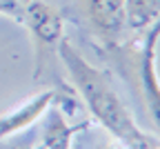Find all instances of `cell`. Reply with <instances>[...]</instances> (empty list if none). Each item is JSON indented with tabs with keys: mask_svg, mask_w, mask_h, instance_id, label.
<instances>
[{
	"mask_svg": "<svg viewBox=\"0 0 160 149\" xmlns=\"http://www.w3.org/2000/svg\"><path fill=\"white\" fill-rule=\"evenodd\" d=\"M58 56L62 60L65 69L69 71L73 87L82 96L91 116L120 145H125L127 149H156L158 147L156 138L136 125L127 105L120 100V96L111 87V80L107 78V74L93 67L67 38L60 40Z\"/></svg>",
	"mask_w": 160,
	"mask_h": 149,
	"instance_id": "6da1fadb",
	"label": "cell"
},
{
	"mask_svg": "<svg viewBox=\"0 0 160 149\" xmlns=\"http://www.w3.org/2000/svg\"><path fill=\"white\" fill-rule=\"evenodd\" d=\"M22 25H27L31 33L33 49H36V76H40L47 58L58 51L60 40L65 38L62 13L45 0H27Z\"/></svg>",
	"mask_w": 160,
	"mask_h": 149,
	"instance_id": "7a4b0ae2",
	"label": "cell"
},
{
	"mask_svg": "<svg viewBox=\"0 0 160 149\" xmlns=\"http://www.w3.org/2000/svg\"><path fill=\"white\" fill-rule=\"evenodd\" d=\"M158 38H160V18L147 29V36L136 56V71H138L140 94H142V100L147 105V114L160 131V78H158V67H156Z\"/></svg>",
	"mask_w": 160,
	"mask_h": 149,
	"instance_id": "3957f363",
	"label": "cell"
},
{
	"mask_svg": "<svg viewBox=\"0 0 160 149\" xmlns=\"http://www.w3.org/2000/svg\"><path fill=\"white\" fill-rule=\"evenodd\" d=\"M82 13L87 16L93 33L109 47H116L122 33L125 23V0H80Z\"/></svg>",
	"mask_w": 160,
	"mask_h": 149,
	"instance_id": "277c9868",
	"label": "cell"
},
{
	"mask_svg": "<svg viewBox=\"0 0 160 149\" xmlns=\"http://www.w3.org/2000/svg\"><path fill=\"white\" fill-rule=\"evenodd\" d=\"M56 100V91L53 89H47V91H40L36 96H31L29 100H25L22 105L0 114V140L11 136V134H18L27 129L29 125H33L40 116H42Z\"/></svg>",
	"mask_w": 160,
	"mask_h": 149,
	"instance_id": "5b68a950",
	"label": "cell"
},
{
	"mask_svg": "<svg viewBox=\"0 0 160 149\" xmlns=\"http://www.w3.org/2000/svg\"><path fill=\"white\" fill-rule=\"evenodd\" d=\"M85 127H87L85 122L71 127L65 120L62 111L53 109L42 127V149H71V138Z\"/></svg>",
	"mask_w": 160,
	"mask_h": 149,
	"instance_id": "8992f818",
	"label": "cell"
},
{
	"mask_svg": "<svg viewBox=\"0 0 160 149\" xmlns=\"http://www.w3.org/2000/svg\"><path fill=\"white\" fill-rule=\"evenodd\" d=\"M160 18V0H125V23L131 31L149 29Z\"/></svg>",
	"mask_w": 160,
	"mask_h": 149,
	"instance_id": "52a82bcc",
	"label": "cell"
},
{
	"mask_svg": "<svg viewBox=\"0 0 160 149\" xmlns=\"http://www.w3.org/2000/svg\"><path fill=\"white\" fill-rule=\"evenodd\" d=\"M0 16H7L16 23L25 20V0H0Z\"/></svg>",
	"mask_w": 160,
	"mask_h": 149,
	"instance_id": "ba28073f",
	"label": "cell"
},
{
	"mask_svg": "<svg viewBox=\"0 0 160 149\" xmlns=\"http://www.w3.org/2000/svg\"><path fill=\"white\" fill-rule=\"evenodd\" d=\"M98 149H127V147H125V145H120V142L116 140V142H100Z\"/></svg>",
	"mask_w": 160,
	"mask_h": 149,
	"instance_id": "9c48e42d",
	"label": "cell"
},
{
	"mask_svg": "<svg viewBox=\"0 0 160 149\" xmlns=\"http://www.w3.org/2000/svg\"><path fill=\"white\" fill-rule=\"evenodd\" d=\"M38 149H42V147H38Z\"/></svg>",
	"mask_w": 160,
	"mask_h": 149,
	"instance_id": "30bf717a",
	"label": "cell"
},
{
	"mask_svg": "<svg viewBox=\"0 0 160 149\" xmlns=\"http://www.w3.org/2000/svg\"><path fill=\"white\" fill-rule=\"evenodd\" d=\"M156 149H158V147H156Z\"/></svg>",
	"mask_w": 160,
	"mask_h": 149,
	"instance_id": "8fae6325",
	"label": "cell"
}]
</instances>
